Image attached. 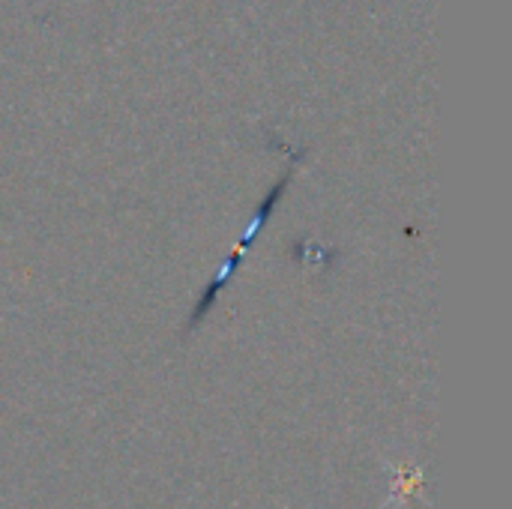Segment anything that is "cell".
Instances as JSON below:
<instances>
[{"mask_svg": "<svg viewBox=\"0 0 512 509\" xmlns=\"http://www.w3.org/2000/svg\"><path fill=\"white\" fill-rule=\"evenodd\" d=\"M306 156V150H291V165L285 168V174L267 189V195L261 198V204L255 207V213H252V219H249V225L243 228V234H240V240H237V246H234V252L228 255V261H222V267H219V273L213 276V282L201 291V297H198V303H195V309H192V318H189V330H195L207 315H210V309L216 306V300L222 297V291L231 285V279L237 276V270H240V264H243V258H246V252L252 249V243H255V237L261 234V228L273 219V213L279 210V204H282V198H285V192H288V186H291V180H294V174H297V168H300V159Z\"/></svg>", "mask_w": 512, "mask_h": 509, "instance_id": "cell-1", "label": "cell"}]
</instances>
